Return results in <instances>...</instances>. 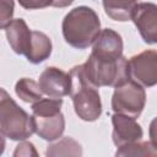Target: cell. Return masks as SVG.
Wrapping results in <instances>:
<instances>
[{
  "label": "cell",
  "instance_id": "obj_1",
  "mask_svg": "<svg viewBox=\"0 0 157 157\" xmlns=\"http://www.w3.org/2000/svg\"><path fill=\"white\" fill-rule=\"evenodd\" d=\"M101 31V21L97 12L85 5L70 10L61 23L65 42L72 48L81 50L93 45Z\"/></svg>",
  "mask_w": 157,
  "mask_h": 157
},
{
  "label": "cell",
  "instance_id": "obj_2",
  "mask_svg": "<svg viewBox=\"0 0 157 157\" xmlns=\"http://www.w3.org/2000/svg\"><path fill=\"white\" fill-rule=\"evenodd\" d=\"M71 99L76 115L83 121H96L102 115V102L98 87L86 77L83 66L76 65L70 70Z\"/></svg>",
  "mask_w": 157,
  "mask_h": 157
},
{
  "label": "cell",
  "instance_id": "obj_3",
  "mask_svg": "<svg viewBox=\"0 0 157 157\" xmlns=\"http://www.w3.org/2000/svg\"><path fill=\"white\" fill-rule=\"evenodd\" d=\"M0 132L12 141L27 140L36 132L33 115L22 109L5 88L0 96Z\"/></svg>",
  "mask_w": 157,
  "mask_h": 157
},
{
  "label": "cell",
  "instance_id": "obj_4",
  "mask_svg": "<svg viewBox=\"0 0 157 157\" xmlns=\"http://www.w3.org/2000/svg\"><path fill=\"white\" fill-rule=\"evenodd\" d=\"M82 66L86 77L98 88L102 86L115 87L129 78L128 59L124 55L119 59H108L90 54Z\"/></svg>",
  "mask_w": 157,
  "mask_h": 157
},
{
  "label": "cell",
  "instance_id": "obj_5",
  "mask_svg": "<svg viewBox=\"0 0 157 157\" xmlns=\"http://www.w3.org/2000/svg\"><path fill=\"white\" fill-rule=\"evenodd\" d=\"M146 104L145 87L130 77L114 87L112 96V109L114 113L139 118Z\"/></svg>",
  "mask_w": 157,
  "mask_h": 157
},
{
  "label": "cell",
  "instance_id": "obj_6",
  "mask_svg": "<svg viewBox=\"0 0 157 157\" xmlns=\"http://www.w3.org/2000/svg\"><path fill=\"white\" fill-rule=\"evenodd\" d=\"M128 74L142 87L157 85V50L147 49L128 60Z\"/></svg>",
  "mask_w": 157,
  "mask_h": 157
},
{
  "label": "cell",
  "instance_id": "obj_7",
  "mask_svg": "<svg viewBox=\"0 0 157 157\" xmlns=\"http://www.w3.org/2000/svg\"><path fill=\"white\" fill-rule=\"evenodd\" d=\"M131 21L137 28L142 40L147 44H157V5L153 2H139L131 15Z\"/></svg>",
  "mask_w": 157,
  "mask_h": 157
},
{
  "label": "cell",
  "instance_id": "obj_8",
  "mask_svg": "<svg viewBox=\"0 0 157 157\" xmlns=\"http://www.w3.org/2000/svg\"><path fill=\"white\" fill-rule=\"evenodd\" d=\"M38 83L43 93L52 98H63L71 92V75L64 70L48 66L39 75Z\"/></svg>",
  "mask_w": 157,
  "mask_h": 157
},
{
  "label": "cell",
  "instance_id": "obj_9",
  "mask_svg": "<svg viewBox=\"0 0 157 157\" xmlns=\"http://www.w3.org/2000/svg\"><path fill=\"white\" fill-rule=\"evenodd\" d=\"M112 140L117 147L140 141L144 137V130L141 125L132 117L114 113L112 115Z\"/></svg>",
  "mask_w": 157,
  "mask_h": 157
},
{
  "label": "cell",
  "instance_id": "obj_10",
  "mask_svg": "<svg viewBox=\"0 0 157 157\" xmlns=\"http://www.w3.org/2000/svg\"><path fill=\"white\" fill-rule=\"evenodd\" d=\"M123 49L124 44L121 36L112 28H104L94 40L91 54L99 58L119 59L123 56Z\"/></svg>",
  "mask_w": 157,
  "mask_h": 157
},
{
  "label": "cell",
  "instance_id": "obj_11",
  "mask_svg": "<svg viewBox=\"0 0 157 157\" xmlns=\"http://www.w3.org/2000/svg\"><path fill=\"white\" fill-rule=\"evenodd\" d=\"M33 120L36 134L45 141H56L63 136L65 131V117L61 112L33 115Z\"/></svg>",
  "mask_w": 157,
  "mask_h": 157
},
{
  "label": "cell",
  "instance_id": "obj_12",
  "mask_svg": "<svg viewBox=\"0 0 157 157\" xmlns=\"http://www.w3.org/2000/svg\"><path fill=\"white\" fill-rule=\"evenodd\" d=\"M4 31L11 49L16 54L26 56L32 40V31L28 28L26 21L23 18H15L4 28Z\"/></svg>",
  "mask_w": 157,
  "mask_h": 157
},
{
  "label": "cell",
  "instance_id": "obj_13",
  "mask_svg": "<svg viewBox=\"0 0 157 157\" xmlns=\"http://www.w3.org/2000/svg\"><path fill=\"white\" fill-rule=\"evenodd\" d=\"M52 50L53 44L50 38L40 31H32L31 47L26 55L27 60L32 64H40L49 59Z\"/></svg>",
  "mask_w": 157,
  "mask_h": 157
},
{
  "label": "cell",
  "instance_id": "obj_14",
  "mask_svg": "<svg viewBox=\"0 0 157 157\" xmlns=\"http://www.w3.org/2000/svg\"><path fill=\"white\" fill-rule=\"evenodd\" d=\"M137 4L139 0H102L107 16L119 22L130 21L132 11Z\"/></svg>",
  "mask_w": 157,
  "mask_h": 157
},
{
  "label": "cell",
  "instance_id": "obj_15",
  "mask_svg": "<svg viewBox=\"0 0 157 157\" xmlns=\"http://www.w3.org/2000/svg\"><path fill=\"white\" fill-rule=\"evenodd\" d=\"M15 93L17 97H20L26 103H36L39 99L43 98V91L40 90V86L38 82H36L32 78L22 77L20 78L15 85Z\"/></svg>",
  "mask_w": 157,
  "mask_h": 157
},
{
  "label": "cell",
  "instance_id": "obj_16",
  "mask_svg": "<svg viewBox=\"0 0 157 157\" xmlns=\"http://www.w3.org/2000/svg\"><path fill=\"white\" fill-rule=\"evenodd\" d=\"M47 156H82V147L81 145L72 137L65 136L58 139L56 142L48 145Z\"/></svg>",
  "mask_w": 157,
  "mask_h": 157
},
{
  "label": "cell",
  "instance_id": "obj_17",
  "mask_svg": "<svg viewBox=\"0 0 157 157\" xmlns=\"http://www.w3.org/2000/svg\"><path fill=\"white\" fill-rule=\"evenodd\" d=\"M115 156H152V157H157V145L153 141H136V142H131V144H126L123 145L120 147L117 148L115 151Z\"/></svg>",
  "mask_w": 157,
  "mask_h": 157
},
{
  "label": "cell",
  "instance_id": "obj_18",
  "mask_svg": "<svg viewBox=\"0 0 157 157\" xmlns=\"http://www.w3.org/2000/svg\"><path fill=\"white\" fill-rule=\"evenodd\" d=\"M1 10H0V27L4 29L13 18V10H15V2L13 0H0Z\"/></svg>",
  "mask_w": 157,
  "mask_h": 157
},
{
  "label": "cell",
  "instance_id": "obj_19",
  "mask_svg": "<svg viewBox=\"0 0 157 157\" xmlns=\"http://www.w3.org/2000/svg\"><path fill=\"white\" fill-rule=\"evenodd\" d=\"M20 156H23V157H29V156H34L37 157L38 156V152L34 147V145L29 141H26V140H22L15 148L13 151V157H20Z\"/></svg>",
  "mask_w": 157,
  "mask_h": 157
},
{
  "label": "cell",
  "instance_id": "obj_20",
  "mask_svg": "<svg viewBox=\"0 0 157 157\" xmlns=\"http://www.w3.org/2000/svg\"><path fill=\"white\" fill-rule=\"evenodd\" d=\"M20 6L26 10H39L49 6H54L55 0H17Z\"/></svg>",
  "mask_w": 157,
  "mask_h": 157
},
{
  "label": "cell",
  "instance_id": "obj_21",
  "mask_svg": "<svg viewBox=\"0 0 157 157\" xmlns=\"http://www.w3.org/2000/svg\"><path fill=\"white\" fill-rule=\"evenodd\" d=\"M148 136H150V140L153 141L156 145H157V117L153 118L150 123V126H148Z\"/></svg>",
  "mask_w": 157,
  "mask_h": 157
},
{
  "label": "cell",
  "instance_id": "obj_22",
  "mask_svg": "<svg viewBox=\"0 0 157 157\" xmlns=\"http://www.w3.org/2000/svg\"><path fill=\"white\" fill-rule=\"evenodd\" d=\"M72 2H74V0H55L53 7H59V9H61V7H67V6L71 5Z\"/></svg>",
  "mask_w": 157,
  "mask_h": 157
}]
</instances>
